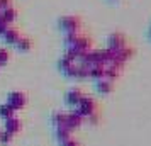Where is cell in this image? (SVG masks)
Segmentation results:
<instances>
[{
	"instance_id": "6da1fadb",
	"label": "cell",
	"mask_w": 151,
	"mask_h": 146,
	"mask_svg": "<svg viewBox=\"0 0 151 146\" xmlns=\"http://www.w3.org/2000/svg\"><path fill=\"white\" fill-rule=\"evenodd\" d=\"M58 27L61 29L65 34H73V32H80L82 27V19L78 15H63L58 19Z\"/></svg>"
},
{
	"instance_id": "7a4b0ae2",
	"label": "cell",
	"mask_w": 151,
	"mask_h": 146,
	"mask_svg": "<svg viewBox=\"0 0 151 146\" xmlns=\"http://www.w3.org/2000/svg\"><path fill=\"white\" fill-rule=\"evenodd\" d=\"M78 114H82L83 117H90L92 114L97 112V102L93 97H88V95H83V99L80 100L78 107L75 109Z\"/></svg>"
},
{
	"instance_id": "3957f363",
	"label": "cell",
	"mask_w": 151,
	"mask_h": 146,
	"mask_svg": "<svg viewBox=\"0 0 151 146\" xmlns=\"http://www.w3.org/2000/svg\"><path fill=\"white\" fill-rule=\"evenodd\" d=\"M124 46H127V42H126V36L122 32H112L107 36V49L117 51V49H122Z\"/></svg>"
},
{
	"instance_id": "277c9868",
	"label": "cell",
	"mask_w": 151,
	"mask_h": 146,
	"mask_svg": "<svg viewBox=\"0 0 151 146\" xmlns=\"http://www.w3.org/2000/svg\"><path fill=\"white\" fill-rule=\"evenodd\" d=\"M134 55V49L129 48V46H124L122 49H117L114 51V58H112V63H116L119 66H124V63L129 61L131 58Z\"/></svg>"
},
{
	"instance_id": "5b68a950",
	"label": "cell",
	"mask_w": 151,
	"mask_h": 146,
	"mask_svg": "<svg viewBox=\"0 0 151 146\" xmlns=\"http://www.w3.org/2000/svg\"><path fill=\"white\" fill-rule=\"evenodd\" d=\"M7 104L14 111H19V109H22L26 105V95L22 92H12V93H9V97H7Z\"/></svg>"
},
{
	"instance_id": "8992f818",
	"label": "cell",
	"mask_w": 151,
	"mask_h": 146,
	"mask_svg": "<svg viewBox=\"0 0 151 146\" xmlns=\"http://www.w3.org/2000/svg\"><path fill=\"white\" fill-rule=\"evenodd\" d=\"M82 99H83V92L80 90V88H70V90L66 92L65 100H66V104H68L70 107H78V104H80Z\"/></svg>"
},
{
	"instance_id": "52a82bcc",
	"label": "cell",
	"mask_w": 151,
	"mask_h": 146,
	"mask_svg": "<svg viewBox=\"0 0 151 146\" xmlns=\"http://www.w3.org/2000/svg\"><path fill=\"white\" fill-rule=\"evenodd\" d=\"M83 119L85 117H83L82 114H78L76 111H71L70 114H66V126L73 131L75 127H80L83 124Z\"/></svg>"
},
{
	"instance_id": "ba28073f",
	"label": "cell",
	"mask_w": 151,
	"mask_h": 146,
	"mask_svg": "<svg viewBox=\"0 0 151 146\" xmlns=\"http://www.w3.org/2000/svg\"><path fill=\"white\" fill-rule=\"evenodd\" d=\"M21 37H22L21 31H19L17 27H10V26H9V29L5 31V34L2 36V39L7 42V44H14V46L17 44V41H19Z\"/></svg>"
},
{
	"instance_id": "9c48e42d",
	"label": "cell",
	"mask_w": 151,
	"mask_h": 146,
	"mask_svg": "<svg viewBox=\"0 0 151 146\" xmlns=\"http://www.w3.org/2000/svg\"><path fill=\"white\" fill-rule=\"evenodd\" d=\"M95 90H97V93H100V95L109 93V92L112 90V80H109V78L95 80Z\"/></svg>"
},
{
	"instance_id": "30bf717a",
	"label": "cell",
	"mask_w": 151,
	"mask_h": 146,
	"mask_svg": "<svg viewBox=\"0 0 151 146\" xmlns=\"http://www.w3.org/2000/svg\"><path fill=\"white\" fill-rule=\"evenodd\" d=\"M121 70H122V66H119L116 63H107V65H105V78H109V80L114 82V80L121 75Z\"/></svg>"
},
{
	"instance_id": "8fae6325",
	"label": "cell",
	"mask_w": 151,
	"mask_h": 146,
	"mask_svg": "<svg viewBox=\"0 0 151 146\" xmlns=\"http://www.w3.org/2000/svg\"><path fill=\"white\" fill-rule=\"evenodd\" d=\"M15 17H17V10H15L12 5L7 7V9H2V12H0V19H2V21H5L9 26L15 21Z\"/></svg>"
},
{
	"instance_id": "7c38bea8",
	"label": "cell",
	"mask_w": 151,
	"mask_h": 146,
	"mask_svg": "<svg viewBox=\"0 0 151 146\" xmlns=\"http://www.w3.org/2000/svg\"><path fill=\"white\" fill-rule=\"evenodd\" d=\"M21 129V121L17 117H12L10 119H7L5 121V132H9V134H12V136H15V132Z\"/></svg>"
},
{
	"instance_id": "4fadbf2b",
	"label": "cell",
	"mask_w": 151,
	"mask_h": 146,
	"mask_svg": "<svg viewBox=\"0 0 151 146\" xmlns=\"http://www.w3.org/2000/svg\"><path fill=\"white\" fill-rule=\"evenodd\" d=\"M15 48L19 49V51H22V53H26V51H29V49L32 48V41L29 37H21L17 41V44H15Z\"/></svg>"
},
{
	"instance_id": "5bb4252c",
	"label": "cell",
	"mask_w": 151,
	"mask_h": 146,
	"mask_svg": "<svg viewBox=\"0 0 151 146\" xmlns=\"http://www.w3.org/2000/svg\"><path fill=\"white\" fill-rule=\"evenodd\" d=\"M14 109L10 107L9 104H4V105H0V117L4 119V121H7V119H10L12 116H14Z\"/></svg>"
},
{
	"instance_id": "9a60e30c",
	"label": "cell",
	"mask_w": 151,
	"mask_h": 146,
	"mask_svg": "<svg viewBox=\"0 0 151 146\" xmlns=\"http://www.w3.org/2000/svg\"><path fill=\"white\" fill-rule=\"evenodd\" d=\"M9 58H10V53L5 48H0V66H4L9 61Z\"/></svg>"
},
{
	"instance_id": "2e32d148",
	"label": "cell",
	"mask_w": 151,
	"mask_h": 146,
	"mask_svg": "<svg viewBox=\"0 0 151 146\" xmlns=\"http://www.w3.org/2000/svg\"><path fill=\"white\" fill-rule=\"evenodd\" d=\"M10 141H12V134H9V132H0V143H2V145H9V143H10Z\"/></svg>"
},
{
	"instance_id": "e0dca14e",
	"label": "cell",
	"mask_w": 151,
	"mask_h": 146,
	"mask_svg": "<svg viewBox=\"0 0 151 146\" xmlns=\"http://www.w3.org/2000/svg\"><path fill=\"white\" fill-rule=\"evenodd\" d=\"M60 146H80V145L73 138H68V139H65V141H60Z\"/></svg>"
},
{
	"instance_id": "ac0fdd59",
	"label": "cell",
	"mask_w": 151,
	"mask_h": 146,
	"mask_svg": "<svg viewBox=\"0 0 151 146\" xmlns=\"http://www.w3.org/2000/svg\"><path fill=\"white\" fill-rule=\"evenodd\" d=\"M7 29H9V24L5 21H2V19H0V37L5 34V31H7Z\"/></svg>"
},
{
	"instance_id": "d6986e66",
	"label": "cell",
	"mask_w": 151,
	"mask_h": 146,
	"mask_svg": "<svg viewBox=\"0 0 151 146\" xmlns=\"http://www.w3.org/2000/svg\"><path fill=\"white\" fill-rule=\"evenodd\" d=\"M12 5V0H0V9H7Z\"/></svg>"
},
{
	"instance_id": "ffe728a7",
	"label": "cell",
	"mask_w": 151,
	"mask_h": 146,
	"mask_svg": "<svg viewBox=\"0 0 151 146\" xmlns=\"http://www.w3.org/2000/svg\"><path fill=\"white\" fill-rule=\"evenodd\" d=\"M148 37L151 39V26H150V31H148Z\"/></svg>"
},
{
	"instance_id": "44dd1931",
	"label": "cell",
	"mask_w": 151,
	"mask_h": 146,
	"mask_svg": "<svg viewBox=\"0 0 151 146\" xmlns=\"http://www.w3.org/2000/svg\"><path fill=\"white\" fill-rule=\"evenodd\" d=\"M112 2H117V0H112Z\"/></svg>"
},
{
	"instance_id": "7402d4cb",
	"label": "cell",
	"mask_w": 151,
	"mask_h": 146,
	"mask_svg": "<svg viewBox=\"0 0 151 146\" xmlns=\"http://www.w3.org/2000/svg\"><path fill=\"white\" fill-rule=\"evenodd\" d=\"M0 12H2V9H0Z\"/></svg>"
}]
</instances>
